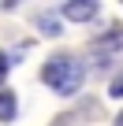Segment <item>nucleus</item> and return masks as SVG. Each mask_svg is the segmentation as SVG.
Segmentation results:
<instances>
[{
	"label": "nucleus",
	"instance_id": "obj_1",
	"mask_svg": "<svg viewBox=\"0 0 123 126\" xmlns=\"http://www.w3.org/2000/svg\"><path fill=\"white\" fill-rule=\"evenodd\" d=\"M41 78H45V85H49L52 93H60V96H75V93L82 89V82H86V67H82L75 56H56V59L45 63Z\"/></svg>",
	"mask_w": 123,
	"mask_h": 126
},
{
	"label": "nucleus",
	"instance_id": "obj_2",
	"mask_svg": "<svg viewBox=\"0 0 123 126\" xmlns=\"http://www.w3.org/2000/svg\"><path fill=\"white\" fill-rule=\"evenodd\" d=\"M97 4L93 0H86V4H64V15L71 19V22H90V19H97Z\"/></svg>",
	"mask_w": 123,
	"mask_h": 126
},
{
	"label": "nucleus",
	"instance_id": "obj_3",
	"mask_svg": "<svg viewBox=\"0 0 123 126\" xmlns=\"http://www.w3.org/2000/svg\"><path fill=\"white\" fill-rule=\"evenodd\" d=\"M37 26H41V33H45V37H60V33H64V22H60L56 15H49V11H45V15H37Z\"/></svg>",
	"mask_w": 123,
	"mask_h": 126
},
{
	"label": "nucleus",
	"instance_id": "obj_4",
	"mask_svg": "<svg viewBox=\"0 0 123 126\" xmlns=\"http://www.w3.org/2000/svg\"><path fill=\"white\" fill-rule=\"evenodd\" d=\"M0 119H4V122L15 119V93L11 89H0Z\"/></svg>",
	"mask_w": 123,
	"mask_h": 126
},
{
	"label": "nucleus",
	"instance_id": "obj_5",
	"mask_svg": "<svg viewBox=\"0 0 123 126\" xmlns=\"http://www.w3.org/2000/svg\"><path fill=\"white\" fill-rule=\"evenodd\" d=\"M97 48H112V52H116V48H123V26H116L112 33H104V37L97 41Z\"/></svg>",
	"mask_w": 123,
	"mask_h": 126
},
{
	"label": "nucleus",
	"instance_id": "obj_6",
	"mask_svg": "<svg viewBox=\"0 0 123 126\" xmlns=\"http://www.w3.org/2000/svg\"><path fill=\"white\" fill-rule=\"evenodd\" d=\"M8 67H11V59L0 52V85H4V78H8Z\"/></svg>",
	"mask_w": 123,
	"mask_h": 126
},
{
	"label": "nucleus",
	"instance_id": "obj_7",
	"mask_svg": "<svg viewBox=\"0 0 123 126\" xmlns=\"http://www.w3.org/2000/svg\"><path fill=\"white\" fill-rule=\"evenodd\" d=\"M108 96H123V78H116V82H112V89H108Z\"/></svg>",
	"mask_w": 123,
	"mask_h": 126
},
{
	"label": "nucleus",
	"instance_id": "obj_8",
	"mask_svg": "<svg viewBox=\"0 0 123 126\" xmlns=\"http://www.w3.org/2000/svg\"><path fill=\"white\" fill-rule=\"evenodd\" d=\"M116 126H123V111H119V115H116Z\"/></svg>",
	"mask_w": 123,
	"mask_h": 126
}]
</instances>
